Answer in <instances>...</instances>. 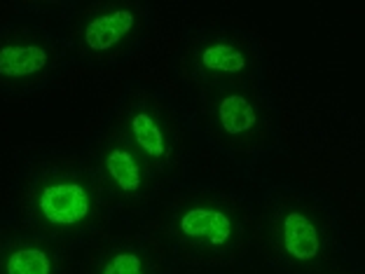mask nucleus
Here are the masks:
<instances>
[{"label":"nucleus","instance_id":"nucleus-1","mask_svg":"<svg viewBox=\"0 0 365 274\" xmlns=\"http://www.w3.org/2000/svg\"><path fill=\"white\" fill-rule=\"evenodd\" d=\"M89 195L78 183H52L40 193V211L54 225H78L89 215Z\"/></svg>","mask_w":365,"mask_h":274},{"label":"nucleus","instance_id":"nucleus-2","mask_svg":"<svg viewBox=\"0 0 365 274\" xmlns=\"http://www.w3.org/2000/svg\"><path fill=\"white\" fill-rule=\"evenodd\" d=\"M131 29H134V14L129 10H113L89 21V26L85 29V40L89 49L106 52L118 45Z\"/></svg>","mask_w":365,"mask_h":274},{"label":"nucleus","instance_id":"nucleus-3","mask_svg":"<svg viewBox=\"0 0 365 274\" xmlns=\"http://www.w3.org/2000/svg\"><path fill=\"white\" fill-rule=\"evenodd\" d=\"M180 230H182V235H187V237L206 239L209 244L220 246V244H225L232 235V223L222 211L190 209L187 213H182Z\"/></svg>","mask_w":365,"mask_h":274},{"label":"nucleus","instance_id":"nucleus-4","mask_svg":"<svg viewBox=\"0 0 365 274\" xmlns=\"http://www.w3.org/2000/svg\"><path fill=\"white\" fill-rule=\"evenodd\" d=\"M284 244L286 251L297 260H312L319 253V232L314 223L302 213H288L284 220Z\"/></svg>","mask_w":365,"mask_h":274},{"label":"nucleus","instance_id":"nucleus-5","mask_svg":"<svg viewBox=\"0 0 365 274\" xmlns=\"http://www.w3.org/2000/svg\"><path fill=\"white\" fill-rule=\"evenodd\" d=\"M47 64V52L33 45H12L0 49V73L12 78L33 76L43 71Z\"/></svg>","mask_w":365,"mask_h":274},{"label":"nucleus","instance_id":"nucleus-6","mask_svg":"<svg viewBox=\"0 0 365 274\" xmlns=\"http://www.w3.org/2000/svg\"><path fill=\"white\" fill-rule=\"evenodd\" d=\"M220 124L227 134H244L253 129L255 111L248 103V98L242 94H230L220 101Z\"/></svg>","mask_w":365,"mask_h":274},{"label":"nucleus","instance_id":"nucleus-7","mask_svg":"<svg viewBox=\"0 0 365 274\" xmlns=\"http://www.w3.org/2000/svg\"><path fill=\"white\" fill-rule=\"evenodd\" d=\"M106 169L113 181L124 190V193H136L140 186V169L134 160V155L124 148H115L106 157Z\"/></svg>","mask_w":365,"mask_h":274},{"label":"nucleus","instance_id":"nucleus-8","mask_svg":"<svg viewBox=\"0 0 365 274\" xmlns=\"http://www.w3.org/2000/svg\"><path fill=\"white\" fill-rule=\"evenodd\" d=\"M131 131H134L136 143L143 148L145 155L162 157L164 155V136L162 129L157 127V122L148 113H138L131 120Z\"/></svg>","mask_w":365,"mask_h":274},{"label":"nucleus","instance_id":"nucleus-9","mask_svg":"<svg viewBox=\"0 0 365 274\" xmlns=\"http://www.w3.org/2000/svg\"><path fill=\"white\" fill-rule=\"evenodd\" d=\"M202 64L211 71L222 73H239L246 66L244 54L232 45H213L202 52Z\"/></svg>","mask_w":365,"mask_h":274},{"label":"nucleus","instance_id":"nucleus-10","mask_svg":"<svg viewBox=\"0 0 365 274\" xmlns=\"http://www.w3.org/2000/svg\"><path fill=\"white\" fill-rule=\"evenodd\" d=\"M52 265L40 248H19L7 260V274H49Z\"/></svg>","mask_w":365,"mask_h":274},{"label":"nucleus","instance_id":"nucleus-11","mask_svg":"<svg viewBox=\"0 0 365 274\" xmlns=\"http://www.w3.org/2000/svg\"><path fill=\"white\" fill-rule=\"evenodd\" d=\"M103 274H143V268L136 253H118L106 265Z\"/></svg>","mask_w":365,"mask_h":274}]
</instances>
